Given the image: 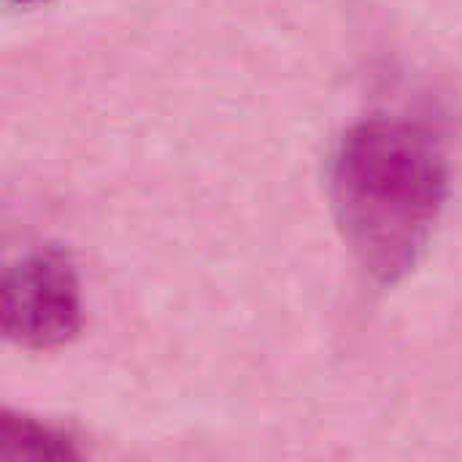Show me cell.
Listing matches in <instances>:
<instances>
[{
	"label": "cell",
	"mask_w": 462,
	"mask_h": 462,
	"mask_svg": "<svg viewBox=\"0 0 462 462\" xmlns=\"http://www.w3.org/2000/svg\"><path fill=\"white\" fill-rule=\"evenodd\" d=\"M447 198L449 160L425 122L368 116L333 152L330 200L338 230L379 287H393L417 268Z\"/></svg>",
	"instance_id": "cell-1"
},
{
	"label": "cell",
	"mask_w": 462,
	"mask_h": 462,
	"mask_svg": "<svg viewBox=\"0 0 462 462\" xmlns=\"http://www.w3.org/2000/svg\"><path fill=\"white\" fill-rule=\"evenodd\" d=\"M0 328L24 349H54L81 330V290L70 260L41 249L8 265L0 287Z\"/></svg>",
	"instance_id": "cell-2"
},
{
	"label": "cell",
	"mask_w": 462,
	"mask_h": 462,
	"mask_svg": "<svg viewBox=\"0 0 462 462\" xmlns=\"http://www.w3.org/2000/svg\"><path fill=\"white\" fill-rule=\"evenodd\" d=\"M0 444H3V455H14V457H43V460L76 457L70 436L46 428L41 422H32L27 417H14L8 411L0 420Z\"/></svg>",
	"instance_id": "cell-3"
},
{
	"label": "cell",
	"mask_w": 462,
	"mask_h": 462,
	"mask_svg": "<svg viewBox=\"0 0 462 462\" xmlns=\"http://www.w3.org/2000/svg\"><path fill=\"white\" fill-rule=\"evenodd\" d=\"M8 3H22V5H32V3H46V0H8Z\"/></svg>",
	"instance_id": "cell-4"
}]
</instances>
